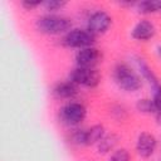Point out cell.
Listing matches in <instances>:
<instances>
[{
    "instance_id": "16",
    "label": "cell",
    "mask_w": 161,
    "mask_h": 161,
    "mask_svg": "<svg viewBox=\"0 0 161 161\" xmlns=\"http://www.w3.org/2000/svg\"><path fill=\"white\" fill-rule=\"evenodd\" d=\"M136 108L141 113H148V114L150 113H153L155 114V106H153L152 99H150V98L138 99L136 102Z\"/></svg>"
},
{
    "instance_id": "18",
    "label": "cell",
    "mask_w": 161,
    "mask_h": 161,
    "mask_svg": "<svg viewBox=\"0 0 161 161\" xmlns=\"http://www.w3.org/2000/svg\"><path fill=\"white\" fill-rule=\"evenodd\" d=\"M130 160H131V155L126 148L114 150L109 156V161H130Z\"/></svg>"
},
{
    "instance_id": "8",
    "label": "cell",
    "mask_w": 161,
    "mask_h": 161,
    "mask_svg": "<svg viewBox=\"0 0 161 161\" xmlns=\"http://www.w3.org/2000/svg\"><path fill=\"white\" fill-rule=\"evenodd\" d=\"M101 59H102V53L94 47L79 49L75 54V63L78 67L94 68L101 62Z\"/></svg>"
},
{
    "instance_id": "3",
    "label": "cell",
    "mask_w": 161,
    "mask_h": 161,
    "mask_svg": "<svg viewBox=\"0 0 161 161\" xmlns=\"http://www.w3.org/2000/svg\"><path fill=\"white\" fill-rule=\"evenodd\" d=\"M69 80L77 86L94 88L101 82V74L96 68H86L77 65L69 73Z\"/></svg>"
},
{
    "instance_id": "6",
    "label": "cell",
    "mask_w": 161,
    "mask_h": 161,
    "mask_svg": "<svg viewBox=\"0 0 161 161\" xmlns=\"http://www.w3.org/2000/svg\"><path fill=\"white\" fill-rule=\"evenodd\" d=\"M104 135V127L102 125H94L87 130H77L73 135V142L83 146L97 145Z\"/></svg>"
},
{
    "instance_id": "11",
    "label": "cell",
    "mask_w": 161,
    "mask_h": 161,
    "mask_svg": "<svg viewBox=\"0 0 161 161\" xmlns=\"http://www.w3.org/2000/svg\"><path fill=\"white\" fill-rule=\"evenodd\" d=\"M77 93V84H74L69 79L65 82H59L53 88V94L59 99H72Z\"/></svg>"
},
{
    "instance_id": "5",
    "label": "cell",
    "mask_w": 161,
    "mask_h": 161,
    "mask_svg": "<svg viewBox=\"0 0 161 161\" xmlns=\"http://www.w3.org/2000/svg\"><path fill=\"white\" fill-rule=\"evenodd\" d=\"M96 40V35L92 34L88 29H70L63 39V43L68 48H88L93 47V43Z\"/></svg>"
},
{
    "instance_id": "12",
    "label": "cell",
    "mask_w": 161,
    "mask_h": 161,
    "mask_svg": "<svg viewBox=\"0 0 161 161\" xmlns=\"http://www.w3.org/2000/svg\"><path fill=\"white\" fill-rule=\"evenodd\" d=\"M136 63H137V67H138V69H140V73H141L142 78L148 82V84L151 86L152 89H155V88H157L158 86H161L158 78L156 77V74L153 73V70L148 67V64H147L143 59L136 58Z\"/></svg>"
},
{
    "instance_id": "14",
    "label": "cell",
    "mask_w": 161,
    "mask_h": 161,
    "mask_svg": "<svg viewBox=\"0 0 161 161\" xmlns=\"http://www.w3.org/2000/svg\"><path fill=\"white\" fill-rule=\"evenodd\" d=\"M138 13L141 14H152L161 11V0H146L137 4Z\"/></svg>"
},
{
    "instance_id": "17",
    "label": "cell",
    "mask_w": 161,
    "mask_h": 161,
    "mask_svg": "<svg viewBox=\"0 0 161 161\" xmlns=\"http://www.w3.org/2000/svg\"><path fill=\"white\" fill-rule=\"evenodd\" d=\"M43 5L50 14H53L58 10H62L67 5V3L63 1V0H47V1L43 3Z\"/></svg>"
},
{
    "instance_id": "19",
    "label": "cell",
    "mask_w": 161,
    "mask_h": 161,
    "mask_svg": "<svg viewBox=\"0 0 161 161\" xmlns=\"http://www.w3.org/2000/svg\"><path fill=\"white\" fill-rule=\"evenodd\" d=\"M39 5H43V1H40V0H24V1H21V6H24L28 10L34 9Z\"/></svg>"
},
{
    "instance_id": "4",
    "label": "cell",
    "mask_w": 161,
    "mask_h": 161,
    "mask_svg": "<svg viewBox=\"0 0 161 161\" xmlns=\"http://www.w3.org/2000/svg\"><path fill=\"white\" fill-rule=\"evenodd\" d=\"M87 108L79 102H68L59 109V118L68 126H77L84 121Z\"/></svg>"
},
{
    "instance_id": "9",
    "label": "cell",
    "mask_w": 161,
    "mask_h": 161,
    "mask_svg": "<svg viewBox=\"0 0 161 161\" xmlns=\"http://www.w3.org/2000/svg\"><path fill=\"white\" fill-rule=\"evenodd\" d=\"M156 147H157V140L152 133L142 132L138 135L136 141V151L141 157L143 158L151 157L155 153Z\"/></svg>"
},
{
    "instance_id": "1",
    "label": "cell",
    "mask_w": 161,
    "mask_h": 161,
    "mask_svg": "<svg viewBox=\"0 0 161 161\" xmlns=\"http://www.w3.org/2000/svg\"><path fill=\"white\" fill-rule=\"evenodd\" d=\"M35 26L38 31L47 35H58L67 34L72 28V20L67 16L58 14H47L35 21Z\"/></svg>"
},
{
    "instance_id": "2",
    "label": "cell",
    "mask_w": 161,
    "mask_h": 161,
    "mask_svg": "<svg viewBox=\"0 0 161 161\" xmlns=\"http://www.w3.org/2000/svg\"><path fill=\"white\" fill-rule=\"evenodd\" d=\"M113 77L118 87L126 92H137L142 86L140 75L125 63H118L114 67Z\"/></svg>"
},
{
    "instance_id": "13",
    "label": "cell",
    "mask_w": 161,
    "mask_h": 161,
    "mask_svg": "<svg viewBox=\"0 0 161 161\" xmlns=\"http://www.w3.org/2000/svg\"><path fill=\"white\" fill-rule=\"evenodd\" d=\"M117 142H118V136L117 135H114V133L104 135L102 137V140L97 143L98 152L99 153H107V152L112 151L114 148V146L117 145Z\"/></svg>"
},
{
    "instance_id": "7",
    "label": "cell",
    "mask_w": 161,
    "mask_h": 161,
    "mask_svg": "<svg viewBox=\"0 0 161 161\" xmlns=\"http://www.w3.org/2000/svg\"><path fill=\"white\" fill-rule=\"evenodd\" d=\"M111 25H112V16L103 10H97L92 13L87 21V29L94 35L104 34Z\"/></svg>"
},
{
    "instance_id": "15",
    "label": "cell",
    "mask_w": 161,
    "mask_h": 161,
    "mask_svg": "<svg viewBox=\"0 0 161 161\" xmlns=\"http://www.w3.org/2000/svg\"><path fill=\"white\" fill-rule=\"evenodd\" d=\"M152 102L155 106V117L158 125H161V86L152 89Z\"/></svg>"
},
{
    "instance_id": "10",
    "label": "cell",
    "mask_w": 161,
    "mask_h": 161,
    "mask_svg": "<svg viewBox=\"0 0 161 161\" xmlns=\"http://www.w3.org/2000/svg\"><path fill=\"white\" fill-rule=\"evenodd\" d=\"M156 34L155 25L148 20H140L131 30V36L138 42H147Z\"/></svg>"
},
{
    "instance_id": "20",
    "label": "cell",
    "mask_w": 161,
    "mask_h": 161,
    "mask_svg": "<svg viewBox=\"0 0 161 161\" xmlns=\"http://www.w3.org/2000/svg\"><path fill=\"white\" fill-rule=\"evenodd\" d=\"M157 53H158V55L161 57V47H158V48H157Z\"/></svg>"
}]
</instances>
